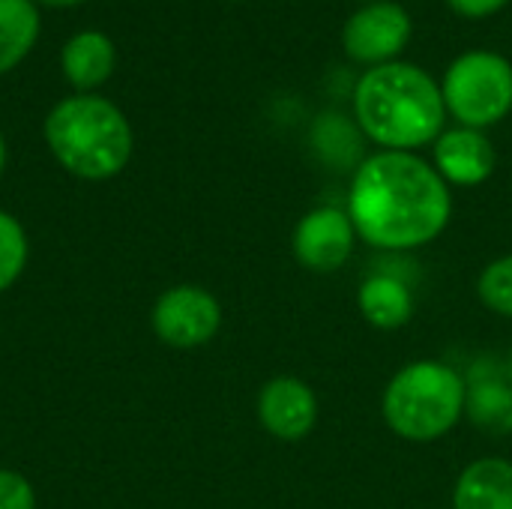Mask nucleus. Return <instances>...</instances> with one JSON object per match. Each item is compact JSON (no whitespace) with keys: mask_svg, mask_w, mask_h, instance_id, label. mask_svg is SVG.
Returning a JSON list of instances; mask_svg holds the SVG:
<instances>
[{"mask_svg":"<svg viewBox=\"0 0 512 509\" xmlns=\"http://www.w3.org/2000/svg\"><path fill=\"white\" fill-rule=\"evenodd\" d=\"M357 237L381 252L435 243L453 219V192L420 153L375 150L351 174L345 204Z\"/></svg>","mask_w":512,"mask_h":509,"instance_id":"1","label":"nucleus"},{"mask_svg":"<svg viewBox=\"0 0 512 509\" xmlns=\"http://www.w3.org/2000/svg\"><path fill=\"white\" fill-rule=\"evenodd\" d=\"M351 114L378 150L417 153L447 129L441 81L408 60L363 69L351 87Z\"/></svg>","mask_w":512,"mask_h":509,"instance_id":"2","label":"nucleus"},{"mask_svg":"<svg viewBox=\"0 0 512 509\" xmlns=\"http://www.w3.org/2000/svg\"><path fill=\"white\" fill-rule=\"evenodd\" d=\"M54 162L78 180L102 183L117 177L132 159V126L126 114L99 93L60 99L42 123Z\"/></svg>","mask_w":512,"mask_h":509,"instance_id":"3","label":"nucleus"},{"mask_svg":"<svg viewBox=\"0 0 512 509\" xmlns=\"http://www.w3.org/2000/svg\"><path fill=\"white\" fill-rule=\"evenodd\" d=\"M465 375L441 360H414L384 387L381 417L408 444H435L465 417Z\"/></svg>","mask_w":512,"mask_h":509,"instance_id":"4","label":"nucleus"},{"mask_svg":"<svg viewBox=\"0 0 512 509\" xmlns=\"http://www.w3.org/2000/svg\"><path fill=\"white\" fill-rule=\"evenodd\" d=\"M447 117L456 126L492 129L512 114V63L501 51L471 48L453 57L441 78Z\"/></svg>","mask_w":512,"mask_h":509,"instance_id":"5","label":"nucleus"},{"mask_svg":"<svg viewBox=\"0 0 512 509\" xmlns=\"http://www.w3.org/2000/svg\"><path fill=\"white\" fill-rule=\"evenodd\" d=\"M414 36V18L399 0L360 3L342 24V51L351 63L372 69L402 60Z\"/></svg>","mask_w":512,"mask_h":509,"instance_id":"6","label":"nucleus"},{"mask_svg":"<svg viewBox=\"0 0 512 509\" xmlns=\"http://www.w3.org/2000/svg\"><path fill=\"white\" fill-rule=\"evenodd\" d=\"M150 327L168 348H204L222 330V303L204 285L183 282L156 297L150 309Z\"/></svg>","mask_w":512,"mask_h":509,"instance_id":"7","label":"nucleus"},{"mask_svg":"<svg viewBox=\"0 0 512 509\" xmlns=\"http://www.w3.org/2000/svg\"><path fill=\"white\" fill-rule=\"evenodd\" d=\"M357 228L342 207H315L309 210L291 234L294 258L312 273H336L345 267L357 249Z\"/></svg>","mask_w":512,"mask_h":509,"instance_id":"8","label":"nucleus"},{"mask_svg":"<svg viewBox=\"0 0 512 509\" xmlns=\"http://www.w3.org/2000/svg\"><path fill=\"white\" fill-rule=\"evenodd\" d=\"M255 408H258V423L264 426V432L285 444H297L309 438L321 414L315 390L303 378H294V375L270 378L261 387Z\"/></svg>","mask_w":512,"mask_h":509,"instance_id":"9","label":"nucleus"},{"mask_svg":"<svg viewBox=\"0 0 512 509\" xmlns=\"http://www.w3.org/2000/svg\"><path fill=\"white\" fill-rule=\"evenodd\" d=\"M429 162L435 165V171L444 177L447 186L474 189V186H483L495 174L498 150L483 129L447 126L435 138Z\"/></svg>","mask_w":512,"mask_h":509,"instance_id":"10","label":"nucleus"},{"mask_svg":"<svg viewBox=\"0 0 512 509\" xmlns=\"http://www.w3.org/2000/svg\"><path fill=\"white\" fill-rule=\"evenodd\" d=\"M465 417L474 429L492 438L512 435V381L507 366L477 363L465 375Z\"/></svg>","mask_w":512,"mask_h":509,"instance_id":"11","label":"nucleus"},{"mask_svg":"<svg viewBox=\"0 0 512 509\" xmlns=\"http://www.w3.org/2000/svg\"><path fill=\"white\" fill-rule=\"evenodd\" d=\"M114 66L117 48L102 30H81L60 51L63 78L75 87V93H96V87L114 75Z\"/></svg>","mask_w":512,"mask_h":509,"instance_id":"12","label":"nucleus"},{"mask_svg":"<svg viewBox=\"0 0 512 509\" xmlns=\"http://www.w3.org/2000/svg\"><path fill=\"white\" fill-rule=\"evenodd\" d=\"M453 509H512V462L480 456L456 477Z\"/></svg>","mask_w":512,"mask_h":509,"instance_id":"13","label":"nucleus"},{"mask_svg":"<svg viewBox=\"0 0 512 509\" xmlns=\"http://www.w3.org/2000/svg\"><path fill=\"white\" fill-rule=\"evenodd\" d=\"M357 309L375 330H402L414 318V291L396 273L378 270L360 282Z\"/></svg>","mask_w":512,"mask_h":509,"instance_id":"14","label":"nucleus"},{"mask_svg":"<svg viewBox=\"0 0 512 509\" xmlns=\"http://www.w3.org/2000/svg\"><path fill=\"white\" fill-rule=\"evenodd\" d=\"M309 144H312V153L318 156V162L327 165L330 171L354 174V168L369 156L363 150L366 138H363L360 126L354 123V117H345L339 111H324L315 117Z\"/></svg>","mask_w":512,"mask_h":509,"instance_id":"15","label":"nucleus"},{"mask_svg":"<svg viewBox=\"0 0 512 509\" xmlns=\"http://www.w3.org/2000/svg\"><path fill=\"white\" fill-rule=\"evenodd\" d=\"M42 30L33 0H0V75L12 72L36 45Z\"/></svg>","mask_w":512,"mask_h":509,"instance_id":"16","label":"nucleus"},{"mask_svg":"<svg viewBox=\"0 0 512 509\" xmlns=\"http://www.w3.org/2000/svg\"><path fill=\"white\" fill-rule=\"evenodd\" d=\"M30 240L18 216L0 210V294L9 291L27 270Z\"/></svg>","mask_w":512,"mask_h":509,"instance_id":"17","label":"nucleus"},{"mask_svg":"<svg viewBox=\"0 0 512 509\" xmlns=\"http://www.w3.org/2000/svg\"><path fill=\"white\" fill-rule=\"evenodd\" d=\"M477 297H480V303L489 312L512 321V252L489 261L480 270V276H477Z\"/></svg>","mask_w":512,"mask_h":509,"instance_id":"18","label":"nucleus"},{"mask_svg":"<svg viewBox=\"0 0 512 509\" xmlns=\"http://www.w3.org/2000/svg\"><path fill=\"white\" fill-rule=\"evenodd\" d=\"M0 509H36V492L24 474L0 468Z\"/></svg>","mask_w":512,"mask_h":509,"instance_id":"19","label":"nucleus"},{"mask_svg":"<svg viewBox=\"0 0 512 509\" xmlns=\"http://www.w3.org/2000/svg\"><path fill=\"white\" fill-rule=\"evenodd\" d=\"M447 6L465 21H483L510 6V0H447Z\"/></svg>","mask_w":512,"mask_h":509,"instance_id":"20","label":"nucleus"},{"mask_svg":"<svg viewBox=\"0 0 512 509\" xmlns=\"http://www.w3.org/2000/svg\"><path fill=\"white\" fill-rule=\"evenodd\" d=\"M33 3H45V6H75V3H84V0H33Z\"/></svg>","mask_w":512,"mask_h":509,"instance_id":"21","label":"nucleus"},{"mask_svg":"<svg viewBox=\"0 0 512 509\" xmlns=\"http://www.w3.org/2000/svg\"><path fill=\"white\" fill-rule=\"evenodd\" d=\"M3 171H6V138L0 132V177H3Z\"/></svg>","mask_w":512,"mask_h":509,"instance_id":"22","label":"nucleus"},{"mask_svg":"<svg viewBox=\"0 0 512 509\" xmlns=\"http://www.w3.org/2000/svg\"><path fill=\"white\" fill-rule=\"evenodd\" d=\"M507 375H510V381H512V348H510V354H507Z\"/></svg>","mask_w":512,"mask_h":509,"instance_id":"23","label":"nucleus"},{"mask_svg":"<svg viewBox=\"0 0 512 509\" xmlns=\"http://www.w3.org/2000/svg\"><path fill=\"white\" fill-rule=\"evenodd\" d=\"M360 3H372V0H360Z\"/></svg>","mask_w":512,"mask_h":509,"instance_id":"24","label":"nucleus"}]
</instances>
